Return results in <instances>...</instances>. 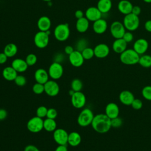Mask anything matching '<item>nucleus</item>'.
Returning a JSON list of instances; mask_svg holds the SVG:
<instances>
[{
    "label": "nucleus",
    "mask_w": 151,
    "mask_h": 151,
    "mask_svg": "<svg viewBox=\"0 0 151 151\" xmlns=\"http://www.w3.org/2000/svg\"><path fill=\"white\" fill-rule=\"evenodd\" d=\"M91 125L97 133H105L111 127V119L105 113L97 114L94 116Z\"/></svg>",
    "instance_id": "obj_1"
},
{
    "label": "nucleus",
    "mask_w": 151,
    "mask_h": 151,
    "mask_svg": "<svg viewBox=\"0 0 151 151\" xmlns=\"http://www.w3.org/2000/svg\"><path fill=\"white\" fill-rule=\"evenodd\" d=\"M140 55L133 49H126L120 55V61L125 65H134L139 63Z\"/></svg>",
    "instance_id": "obj_2"
},
{
    "label": "nucleus",
    "mask_w": 151,
    "mask_h": 151,
    "mask_svg": "<svg viewBox=\"0 0 151 151\" xmlns=\"http://www.w3.org/2000/svg\"><path fill=\"white\" fill-rule=\"evenodd\" d=\"M123 24L127 31H134L136 30L140 24V19L139 16L132 13H130L124 15Z\"/></svg>",
    "instance_id": "obj_3"
},
{
    "label": "nucleus",
    "mask_w": 151,
    "mask_h": 151,
    "mask_svg": "<svg viewBox=\"0 0 151 151\" xmlns=\"http://www.w3.org/2000/svg\"><path fill=\"white\" fill-rule=\"evenodd\" d=\"M92 110L88 108L84 109L77 117V123L81 127H87L91 124L94 118Z\"/></svg>",
    "instance_id": "obj_4"
},
{
    "label": "nucleus",
    "mask_w": 151,
    "mask_h": 151,
    "mask_svg": "<svg viewBox=\"0 0 151 151\" xmlns=\"http://www.w3.org/2000/svg\"><path fill=\"white\" fill-rule=\"evenodd\" d=\"M70 34V28L67 24H60L56 26L54 30V35L59 41L67 40Z\"/></svg>",
    "instance_id": "obj_5"
},
{
    "label": "nucleus",
    "mask_w": 151,
    "mask_h": 151,
    "mask_svg": "<svg viewBox=\"0 0 151 151\" xmlns=\"http://www.w3.org/2000/svg\"><path fill=\"white\" fill-rule=\"evenodd\" d=\"M44 120L42 118L34 116L31 118L27 123L28 130L32 133H38L44 129Z\"/></svg>",
    "instance_id": "obj_6"
},
{
    "label": "nucleus",
    "mask_w": 151,
    "mask_h": 151,
    "mask_svg": "<svg viewBox=\"0 0 151 151\" xmlns=\"http://www.w3.org/2000/svg\"><path fill=\"white\" fill-rule=\"evenodd\" d=\"M110 31L112 37L115 39L122 38L126 32V28L123 22L116 21L111 24Z\"/></svg>",
    "instance_id": "obj_7"
},
{
    "label": "nucleus",
    "mask_w": 151,
    "mask_h": 151,
    "mask_svg": "<svg viewBox=\"0 0 151 151\" xmlns=\"http://www.w3.org/2000/svg\"><path fill=\"white\" fill-rule=\"evenodd\" d=\"M48 73L50 77L52 80H58L62 77L64 73V68L60 63L54 61L50 65Z\"/></svg>",
    "instance_id": "obj_8"
},
{
    "label": "nucleus",
    "mask_w": 151,
    "mask_h": 151,
    "mask_svg": "<svg viewBox=\"0 0 151 151\" xmlns=\"http://www.w3.org/2000/svg\"><path fill=\"white\" fill-rule=\"evenodd\" d=\"M34 42L38 48H44L49 43V34L47 32L40 31L35 34L34 38Z\"/></svg>",
    "instance_id": "obj_9"
},
{
    "label": "nucleus",
    "mask_w": 151,
    "mask_h": 151,
    "mask_svg": "<svg viewBox=\"0 0 151 151\" xmlns=\"http://www.w3.org/2000/svg\"><path fill=\"white\" fill-rule=\"evenodd\" d=\"M71 102L73 106L76 109L83 108L86 103V97L81 91L74 92L71 96Z\"/></svg>",
    "instance_id": "obj_10"
},
{
    "label": "nucleus",
    "mask_w": 151,
    "mask_h": 151,
    "mask_svg": "<svg viewBox=\"0 0 151 151\" xmlns=\"http://www.w3.org/2000/svg\"><path fill=\"white\" fill-rule=\"evenodd\" d=\"M53 139L58 145H66L68 141V133L64 129H56L53 132Z\"/></svg>",
    "instance_id": "obj_11"
},
{
    "label": "nucleus",
    "mask_w": 151,
    "mask_h": 151,
    "mask_svg": "<svg viewBox=\"0 0 151 151\" xmlns=\"http://www.w3.org/2000/svg\"><path fill=\"white\" fill-rule=\"evenodd\" d=\"M60 91L58 84L54 80L47 81L44 84V92L49 96H56Z\"/></svg>",
    "instance_id": "obj_12"
},
{
    "label": "nucleus",
    "mask_w": 151,
    "mask_h": 151,
    "mask_svg": "<svg viewBox=\"0 0 151 151\" xmlns=\"http://www.w3.org/2000/svg\"><path fill=\"white\" fill-rule=\"evenodd\" d=\"M133 49L139 55L144 54L149 48V42L145 38H139L133 44Z\"/></svg>",
    "instance_id": "obj_13"
},
{
    "label": "nucleus",
    "mask_w": 151,
    "mask_h": 151,
    "mask_svg": "<svg viewBox=\"0 0 151 151\" xmlns=\"http://www.w3.org/2000/svg\"><path fill=\"white\" fill-rule=\"evenodd\" d=\"M68 60L70 64L75 67H79L81 66L84 61V59L81 52L77 50H74L69 55Z\"/></svg>",
    "instance_id": "obj_14"
},
{
    "label": "nucleus",
    "mask_w": 151,
    "mask_h": 151,
    "mask_svg": "<svg viewBox=\"0 0 151 151\" xmlns=\"http://www.w3.org/2000/svg\"><path fill=\"white\" fill-rule=\"evenodd\" d=\"M85 16L89 21L94 22L101 18L102 13L99 11L97 6H90L86 9Z\"/></svg>",
    "instance_id": "obj_15"
},
{
    "label": "nucleus",
    "mask_w": 151,
    "mask_h": 151,
    "mask_svg": "<svg viewBox=\"0 0 151 151\" xmlns=\"http://www.w3.org/2000/svg\"><path fill=\"white\" fill-rule=\"evenodd\" d=\"M94 56L99 58H104L108 56L110 53V48L109 46L104 43L97 44L94 48Z\"/></svg>",
    "instance_id": "obj_16"
},
{
    "label": "nucleus",
    "mask_w": 151,
    "mask_h": 151,
    "mask_svg": "<svg viewBox=\"0 0 151 151\" xmlns=\"http://www.w3.org/2000/svg\"><path fill=\"white\" fill-rule=\"evenodd\" d=\"M107 27V22L103 18H100L93 22V29L94 32L97 34H102L104 33L106 31Z\"/></svg>",
    "instance_id": "obj_17"
},
{
    "label": "nucleus",
    "mask_w": 151,
    "mask_h": 151,
    "mask_svg": "<svg viewBox=\"0 0 151 151\" xmlns=\"http://www.w3.org/2000/svg\"><path fill=\"white\" fill-rule=\"evenodd\" d=\"M105 114L110 119H114L119 116V107L117 104L111 102L108 103L105 108Z\"/></svg>",
    "instance_id": "obj_18"
},
{
    "label": "nucleus",
    "mask_w": 151,
    "mask_h": 151,
    "mask_svg": "<svg viewBox=\"0 0 151 151\" xmlns=\"http://www.w3.org/2000/svg\"><path fill=\"white\" fill-rule=\"evenodd\" d=\"M134 99L133 94L129 90H123L119 94V100L124 105H131Z\"/></svg>",
    "instance_id": "obj_19"
},
{
    "label": "nucleus",
    "mask_w": 151,
    "mask_h": 151,
    "mask_svg": "<svg viewBox=\"0 0 151 151\" xmlns=\"http://www.w3.org/2000/svg\"><path fill=\"white\" fill-rule=\"evenodd\" d=\"M133 5L128 0H121L119 2L117 5L118 10L120 13L126 15L130 13H132Z\"/></svg>",
    "instance_id": "obj_20"
},
{
    "label": "nucleus",
    "mask_w": 151,
    "mask_h": 151,
    "mask_svg": "<svg viewBox=\"0 0 151 151\" xmlns=\"http://www.w3.org/2000/svg\"><path fill=\"white\" fill-rule=\"evenodd\" d=\"M49 74L48 71H47L44 68L37 69L34 73V78L37 83L44 84L47 81H48Z\"/></svg>",
    "instance_id": "obj_21"
},
{
    "label": "nucleus",
    "mask_w": 151,
    "mask_h": 151,
    "mask_svg": "<svg viewBox=\"0 0 151 151\" xmlns=\"http://www.w3.org/2000/svg\"><path fill=\"white\" fill-rule=\"evenodd\" d=\"M127 43L122 38L115 39L112 44V48L114 52L117 54H121L127 49Z\"/></svg>",
    "instance_id": "obj_22"
},
{
    "label": "nucleus",
    "mask_w": 151,
    "mask_h": 151,
    "mask_svg": "<svg viewBox=\"0 0 151 151\" xmlns=\"http://www.w3.org/2000/svg\"><path fill=\"white\" fill-rule=\"evenodd\" d=\"M11 66L18 72L23 73L28 68V64L25 60L21 58L14 59L11 63Z\"/></svg>",
    "instance_id": "obj_23"
},
{
    "label": "nucleus",
    "mask_w": 151,
    "mask_h": 151,
    "mask_svg": "<svg viewBox=\"0 0 151 151\" xmlns=\"http://www.w3.org/2000/svg\"><path fill=\"white\" fill-rule=\"evenodd\" d=\"M51 26L50 19L47 16L41 17L37 21V27L40 31L46 32L49 31Z\"/></svg>",
    "instance_id": "obj_24"
},
{
    "label": "nucleus",
    "mask_w": 151,
    "mask_h": 151,
    "mask_svg": "<svg viewBox=\"0 0 151 151\" xmlns=\"http://www.w3.org/2000/svg\"><path fill=\"white\" fill-rule=\"evenodd\" d=\"M2 76L7 81H14L18 76V72L12 67L8 66L2 70Z\"/></svg>",
    "instance_id": "obj_25"
},
{
    "label": "nucleus",
    "mask_w": 151,
    "mask_h": 151,
    "mask_svg": "<svg viewBox=\"0 0 151 151\" xmlns=\"http://www.w3.org/2000/svg\"><path fill=\"white\" fill-rule=\"evenodd\" d=\"M88 27L89 21L86 17L77 19L76 23V28L78 32L80 33L85 32L87 31Z\"/></svg>",
    "instance_id": "obj_26"
},
{
    "label": "nucleus",
    "mask_w": 151,
    "mask_h": 151,
    "mask_svg": "<svg viewBox=\"0 0 151 151\" xmlns=\"http://www.w3.org/2000/svg\"><path fill=\"white\" fill-rule=\"evenodd\" d=\"M81 142V137L77 132H72L68 134L67 143L73 147L78 146Z\"/></svg>",
    "instance_id": "obj_27"
},
{
    "label": "nucleus",
    "mask_w": 151,
    "mask_h": 151,
    "mask_svg": "<svg viewBox=\"0 0 151 151\" xmlns=\"http://www.w3.org/2000/svg\"><path fill=\"white\" fill-rule=\"evenodd\" d=\"M112 7L111 0H99L97 8L102 14L109 12Z\"/></svg>",
    "instance_id": "obj_28"
},
{
    "label": "nucleus",
    "mask_w": 151,
    "mask_h": 151,
    "mask_svg": "<svg viewBox=\"0 0 151 151\" xmlns=\"http://www.w3.org/2000/svg\"><path fill=\"white\" fill-rule=\"evenodd\" d=\"M18 51L17 46L14 43H9L5 45L4 49V52L8 57H12L15 56Z\"/></svg>",
    "instance_id": "obj_29"
},
{
    "label": "nucleus",
    "mask_w": 151,
    "mask_h": 151,
    "mask_svg": "<svg viewBox=\"0 0 151 151\" xmlns=\"http://www.w3.org/2000/svg\"><path fill=\"white\" fill-rule=\"evenodd\" d=\"M44 129L48 132H54L57 128V123L55 119L47 118L44 120Z\"/></svg>",
    "instance_id": "obj_30"
},
{
    "label": "nucleus",
    "mask_w": 151,
    "mask_h": 151,
    "mask_svg": "<svg viewBox=\"0 0 151 151\" xmlns=\"http://www.w3.org/2000/svg\"><path fill=\"white\" fill-rule=\"evenodd\" d=\"M142 67L144 68H149L151 67V55L148 54H143L140 56L139 63Z\"/></svg>",
    "instance_id": "obj_31"
},
{
    "label": "nucleus",
    "mask_w": 151,
    "mask_h": 151,
    "mask_svg": "<svg viewBox=\"0 0 151 151\" xmlns=\"http://www.w3.org/2000/svg\"><path fill=\"white\" fill-rule=\"evenodd\" d=\"M83 83L81 80L78 78H74L71 83V88L74 92L81 91L83 88Z\"/></svg>",
    "instance_id": "obj_32"
},
{
    "label": "nucleus",
    "mask_w": 151,
    "mask_h": 151,
    "mask_svg": "<svg viewBox=\"0 0 151 151\" xmlns=\"http://www.w3.org/2000/svg\"><path fill=\"white\" fill-rule=\"evenodd\" d=\"M81 52L84 60H90L94 56V49L90 47L85 48Z\"/></svg>",
    "instance_id": "obj_33"
},
{
    "label": "nucleus",
    "mask_w": 151,
    "mask_h": 151,
    "mask_svg": "<svg viewBox=\"0 0 151 151\" xmlns=\"http://www.w3.org/2000/svg\"><path fill=\"white\" fill-rule=\"evenodd\" d=\"M25 60L28 66H32L36 64L37 61V57L34 54H29L27 55Z\"/></svg>",
    "instance_id": "obj_34"
},
{
    "label": "nucleus",
    "mask_w": 151,
    "mask_h": 151,
    "mask_svg": "<svg viewBox=\"0 0 151 151\" xmlns=\"http://www.w3.org/2000/svg\"><path fill=\"white\" fill-rule=\"evenodd\" d=\"M32 91L36 94H41L44 92V84L39 83H35L32 86Z\"/></svg>",
    "instance_id": "obj_35"
},
{
    "label": "nucleus",
    "mask_w": 151,
    "mask_h": 151,
    "mask_svg": "<svg viewBox=\"0 0 151 151\" xmlns=\"http://www.w3.org/2000/svg\"><path fill=\"white\" fill-rule=\"evenodd\" d=\"M142 94L146 100L151 101V86L144 87L142 90Z\"/></svg>",
    "instance_id": "obj_36"
},
{
    "label": "nucleus",
    "mask_w": 151,
    "mask_h": 151,
    "mask_svg": "<svg viewBox=\"0 0 151 151\" xmlns=\"http://www.w3.org/2000/svg\"><path fill=\"white\" fill-rule=\"evenodd\" d=\"M47 110L48 109L44 106H39L36 111V116L41 117V118H43L47 116Z\"/></svg>",
    "instance_id": "obj_37"
},
{
    "label": "nucleus",
    "mask_w": 151,
    "mask_h": 151,
    "mask_svg": "<svg viewBox=\"0 0 151 151\" xmlns=\"http://www.w3.org/2000/svg\"><path fill=\"white\" fill-rule=\"evenodd\" d=\"M14 82L16 85L22 87L26 84L27 83V79L25 76L22 75H18L17 77L14 80Z\"/></svg>",
    "instance_id": "obj_38"
},
{
    "label": "nucleus",
    "mask_w": 151,
    "mask_h": 151,
    "mask_svg": "<svg viewBox=\"0 0 151 151\" xmlns=\"http://www.w3.org/2000/svg\"><path fill=\"white\" fill-rule=\"evenodd\" d=\"M87 41L84 39H80L76 44V48L77 51L81 52L87 47Z\"/></svg>",
    "instance_id": "obj_39"
},
{
    "label": "nucleus",
    "mask_w": 151,
    "mask_h": 151,
    "mask_svg": "<svg viewBox=\"0 0 151 151\" xmlns=\"http://www.w3.org/2000/svg\"><path fill=\"white\" fill-rule=\"evenodd\" d=\"M123 124V120L119 116L111 119V126L114 128L120 127Z\"/></svg>",
    "instance_id": "obj_40"
},
{
    "label": "nucleus",
    "mask_w": 151,
    "mask_h": 151,
    "mask_svg": "<svg viewBox=\"0 0 151 151\" xmlns=\"http://www.w3.org/2000/svg\"><path fill=\"white\" fill-rule=\"evenodd\" d=\"M131 106L134 110H139L143 106L142 101L139 99H134L131 104Z\"/></svg>",
    "instance_id": "obj_41"
},
{
    "label": "nucleus",
    "mask_w": 151,
    "mask_h": 151,
    "mask_svg": "<svg viewBox=\"0 0 151 151\" xmlns=\"http://www.w3.org/2000/svg\"><path fill=\"white\" fill-rule=\"evenodd\" d=\"M57 116V111L54 108L48 109L47 113V118L55 119Z\"/></svg>",
    "instance_id": "obj_42"
},
{
    "label": "nucleus",
    "mask_w": 151,
    "mask_h": 151,
    "mask_svg": "<svg viewBox=\"0 0 151 151\" xmlns=\"http://www.w3.org/2000/svg\"><path fill=\"white\" fill-rule=\"evenodd\" d=\"M127 43H129L133 40V35L132 31H126L122 38Z\"/></svg>",
    "instance_id": "obj_43"
},
{
    "label": "nucleus",
    "mask_w": 151,
    "mask_h": 151,
    "mask_svg": "<svg viewBox=\"0 0 151 151\" xmlns=\"http://www.w3.org/2000/svg\"><path fill=\"white\" fill-rule=\"evenodd\" d=\"M24 151H40L39 149L33 145H28L24 148Z\"/></svg>",
    "instance_id": "obj_44"
},
{
    "label": "nucleus",
    "mask_w": 151,
    "mask_h": 151,
    "mask_svg": "<svg viewBox=\"0 0 151 151\" xmlns=\"http://www.w3.org/2000/svg\"><path fill=\"white\" fill-rule=\"evenodd\" d=\"M8 116L7 111L4 109H0V121L5 120Z\"/></svg>",
    "instance_id": "obj_45"
},
{
    "label": "nucleus",
    "mask_w": 151,
    "mask_h": 151,
    "mask_svg": "<svg viewBox=\"0 0 151 151\" xmlns=\"http://www.w3.org/2000/svg\"><path fill=\"white\" fill-rule=\"evenodd\" d=\"M132 13L139 16L140 13H141V8L140 6H133V8H132Z\"/></svg>",
    "instance_id": "obj_46"
},
{
    "label": "nucleus",
    "mask_w": 151,
    "mask_h": 151,
    "mask_svg": "<svg viewBox=\"0 0 151 151\" xmlns=\"http://www.w3.org/2000/svg\"><path fill=\"white\" fill-rule=\"evenodd\" d=\"M8 57L5 55L4 52L0 53V64H3L5 63L8 60Z\"/></svg>",
    "instance_id": "obj_47"
},
{
    "label": "nucleus",
    "mask_w": 151,
    "mask_h": 151,
    "mask_svg": "<svg viewBox=\"0 0 151 151\" xmlns=\"http://www.w3.org/2000/svg\"><path fill=\"white\" fill-rule=\"evenodd\" d=\"M74 51V50L73 47L71 45H67V46H65V47L64 48L65 53L68 55L70 54H71Z\"/></svg>",
    "instance_id": "obj_48"
},
{
    "label": "nucleus",
    "mask_w": 151,
    "mask_h": 151,
    "mask_svg": "<svg viewBox=\"0 0 151 151\" xmlns=\"http://www.w3.org/2000/svg\"><path fill=\"white\" fill-rule=\"evenodd\" d=\"M145 29L149 32H151V19L147 20L145 22L144 25Z\"/></svg>",
    "instance_id": "obj_49"
},
{
    "label": "nucleus",
    "mask_w": 151,
    "mask_h": 151,
    "mask_svg": "<svg viewBox=\"0 0 151 151\" xmlns=\"http://www.w3.org/2000/svg\"><path fill=\"white\" fill-rule=\"evenodd\" d=\"M75 17L77 19H80L81 18L84 17V12L81 10H77L75 12Z\"/></svg>",
    "instance_id": "obj_50"
},
{
    "label": "nucleus",
    "mask_w": 151,
    "mask_h": 151,
    "mask_svg": "<svg viewBox=\"0 0 151 151\" xmlns=\"http://www.w3.org/2000/svg\"><path fill=\"white\" fill-rule=\"evenodd\" d=\"M55 151H68V149L66 145H58Z\"/></svg>",
    "instance_id": "obj_51"
},
{
    "label": "nucleus",
    "mask_w": 151,
    "mask_h": 151,
    "mask_svg": "<svg viewBox=\"0 0 151 151\" xmlns=\"http://www.w3.org/2000/svg\"><path fill=\"white\" fill-rule=\"evenodd\" d=\"M146 3H151V0H143Z\"/></svg>",
    "instance_id": "obj_52"
},
{
    "label": "nucleus",
    "mask_w": 151,
    "mask_h": 151,
    "mask_svg": "<svg viewBox=\"0 0 151 151\" xmlns=\"http://www.w3.org/2000/svg\"><path fill=\"white\" fill-rule=\"evenodd\" d=\"M42 1H46V2H49V1H50L51 0H42Z\"/></svg>",
    "instance_id": "obj_53"
}]
</instances>
